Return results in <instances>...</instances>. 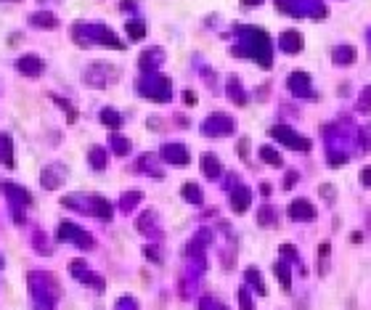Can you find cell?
<instances>
[{
	"mask_svg": "<svg viewBox=\"0 0 371 310\" xmlns=\"http://www.w3.org/2000/svg\"><path fill=\"white\" fill-rule=\"evenodd\" d=\"M104 122H106V125H119L117 111H109V109H106V111H104Z\"/></svg>",
	"mask_w": 371,
	"mask_h": 310,
	"instance_id": "obj_6",
	"label": "cell"
},
{
	"mask_svg": "<svg viewBox=\"0 0 371 310\" xmlns=\"http://www.w3.org/2000/svg\"><path fill=\"white\" fill-rule=\"evenodd\" d=\"M165 157L178 159V165H186V162H188V154H186L181 146H167V149H165Z\"/></svg>",
	"mask_w": 371,
	"mask_h": 310,
	"instance_id": "obj_4",
	"label": "cell"
},
{
	"mask_svg": "<svg viewBox=\"0 0 371 310\" xmlns=\"http://www.w3.org/2000/svg\"><path fill=\"white\" fill-rule=\"evenodd\" d=\"M363 180H371V170H363Z\"/></svg>",
	"mask_w": 371,
	"mask_h": 310,
	"instance_id": "obj_8",
	"label": "cell"
},
{
	"mask_svg": "<svg viewBox=\"0 0 371 310\" xmlns=\"http://www.w3.org/2000/svg\"><path fill=\"white\" fill-rule=\"evenodd\" d=\"M204 170H207V175H215V172H218L215 159H212V157H204Z\"/></svg>",
	"mask_w": 371,
	"mask_h": 310,
	"instance_id": "obj_7",
	"label": "cell"
},
{
	"mask_svg": "<svg viewBox=\"0 0 371 310\" xmlns=\"http://www.w3.org/2000/svg\"><path fill=\"white\" fill-rule=\"evenodd\" d=\"M30 22H32L35 27H56V24H59L53 13H42V11H40V13H32Z\"/></svg>",
	"mask_w": 371,
	"mask_h": 310,
	"instance_id": "obj_3",
	"label": "cell"
},
{
	"mask_svg": "<svg viewBox=\"0 0 371 310\" xmlns=\"http://www.w3.org/2000/svg\"><path fill=\"white\" fill-rule=\"evenodd\" d=\"M16 67H19L24 74H40V72H42V61L37 59V56H24V59L16 61Z\"/></svg>",
	"mask_w": 371,
	"mask_h": 310,
	"instance_id": "obj_1",
	"label": "cell"
},
{
	"mask_svg": "<svg viewBox=\"0 0 371 310\" xmlns=\"http://www.w3.org/2000/svg\"><path fill=\"white\" fill-rule=\"evenodd\" d=\"M127 32H130V37H133V40H141V37H144V24L130 22V24H127Z\"/></svg>",
	"mask_w": 371,
	"mask_h": 310,
	"instance_id": "obj_5",
	"label": "cell"
},
{
	"mask_svg": "<svg viewBox=\"0 0 371 310\" xmlns=\"http://www.w3.org/2000/svg\"><path fill=\"white\" fill-rule=\"evenodd\" d=\"M0 157H3L5 167H13V146L8 136H0Z\"/></svg>",
	"mask_w": 371,
	"mask_h": 310,
	"instance_id": "obj_2",
	"label": "cell"
}]
</instances>
